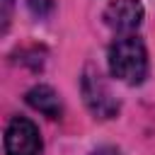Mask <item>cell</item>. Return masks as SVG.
<instances>
[{
  "mask_svg": "<svg viewBox=\"0 0 155 155\" xmlns=\"http://www.w3.org/2000/svg\"><path fill=\"white\" fill-rule=\"evenodd\" d=\"M111 78L126 85H140L148 75V51L136 34H121L107 53Z\"/></svg>",
  "mask_w": 155,
  "mask_h": 155,
  "instance_id": "1",
  "label": "cell"
},
{
  "mask_svg": "<svg viewBox=\"0 0 155 155\" xmlns=\"http://www.w3.org/2000/svg\"><path fill=\"white\" fill-rule=\"evenodd\" d=\"M44 143L34 121L15 116L5 128V155H41Z\"/></svg>",
  "mask_w": 155,
  "mask_h": 155,
  "instance_id": "2",
  "label": "cell"
},
{
  "mask_svg": "<svg viewBox=\"0 0 155 155\" xmlns=\"http://www.w3.org/2000/svg\"><path fill=\"white\" fill-rule=\"evenodd\" d=\"M29 10L36 17H46L53 10V0H29Z\"/></svg>",
  "mask_w": 155,
  "mask_h": 155,
  "instance_id": "6",
  "label": "cell"
},
{
  "mask_svg": "<svg viewBox=\"0 0 155 155\" xmlns=\"http://www.w3.org/2000/svg\"><path fill=\"white\" fill-rule=\"evenodd\" d=\"M145 17V10L140 0H111L104 10V22L111 31L121 34H133Z\"/></svg>",
  "mask_w": 155,
  "mask_h": 155,
  "instance_id": "4",
  "label": "cell"
},
{
  "mask_svg": "<svg viewBox=\"0 0 155 155\" xmlns=\"http://www.w3.org/2000/svg\"><path fill=\"white\" fill-rule=\"evenodd\" d=\"M27 104L36 111H41L48 119H61L63 116V102L58 97V92L48 85H34L27 92Z\"/></svg>",
  "mask_w": 155,
  "mask_h": 155,
  "instance_id": "5",
  "label": "cell"
},
{
  "mask_svg": "<svg viewBox=\"0 0 155 155\" xmlns=\"http://www.w3.org/2000/svg\"><path fill=\"white\" fill-rule=\"evenodd\" d=\"M82 97H85L87 109L99 119H111L119 111V102L109 92L104 78L92 68H87L85 75H82Z\"/></svg>",
  "mask_w": 155,
  "mask_h": 155,
  "instance_id": "3",
  "label": "cell"
},
{
  "mask_svg": "<svg viewBox=\"0 0 155 155\" xmlns=\"http://www.w3.org/2000/svg\"><path fill=\"white\" fill-rule=\"evenodd\" d=\"M92 155H124L119 148H114V145H102V148H97Z\"/></svg>",
  "mask_w": 155,
  "mask_h": 155,
  "instance_id": "8",
  "label": "cell"
},
{
  "mask_svg": "<svg viewBox=\"0 0 155 155\" xmlns=\"http://www.w3.org/2000/svg\"><path fill=\"white\" fill-rule=\"evenodd\" d=\"M10 12H12V0H2V12H0V19H2V34H5L7 27H10Z\"/></svg>",
  "mask_w": 155,
  "mask_h": 155,
  "instance_id": "7",
  "label": "cell"
}]
</instances>
